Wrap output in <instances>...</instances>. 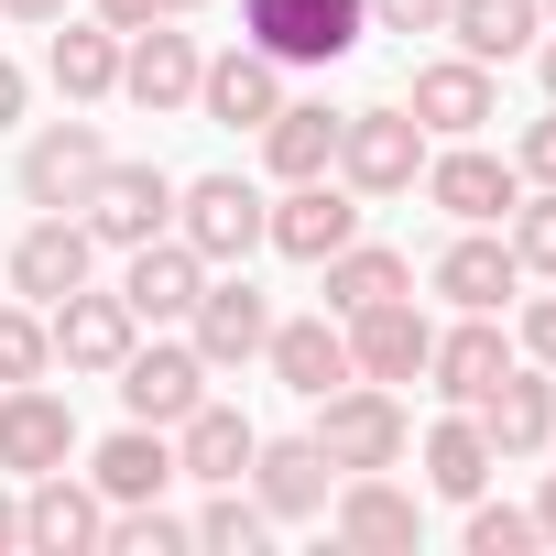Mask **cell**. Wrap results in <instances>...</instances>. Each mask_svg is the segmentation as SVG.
Listing matches in <instances>:
<instances>
[{
	"label": "cell",
	"mask_w": 556,
	"mask_h": 556,
	"mask_svg": "<svg viewBox=\"0 0 556 556\" xmlns=\"http://www.w3.org/2000/svg\"><path fill=\"white\" fill-rule=\"evenodd\" d=\"M240 34L273 66H339L371 34V0H240Z\"/></svg>",
	"instance_id": "obj_1"
},
{
	"label": "cell",
	"mask_w": 556,
	"mask_h": 556,
	"mask_svg": "<svg viewBox=\"0 0 556 556\" xmlns=\"http://www.w3.org/2000/svg\"><path fill=\"white\" fill-rule=\"evenodd\" d=\"M317 447H328L339 480H350V469H393V458H404V404H393V382H339V393H317Z\"/></svg>",
	"instance_id": "obj_2"
},
{
	"label": "cell",
	"mask_w": 556,
	"mask_h": 556,
	"mask_svg": "<svg viewBox=\"0 0 556 556\" xmlns=\"http://www.w3.org/2000/svg\"><path fill=\"white\" fill-rule=\"evenodd\" d=\"M339 175L361 197H404L426 175V121L415 110H339Z\"/></svg>",
	"instance_id": "obj_3"
},
{
	"label": "cell",
	"mask_w": 556,
	"mask_h": 556,
	"mask_svg": "<svg viewBox=\"0 0 556 556\" xmlns=\"http://www.w3.org/2000/svg\"><path fill=\"white\" fill-rule=\"evenodd\" d=\"M175 240H186L197 262H251V251H262V186H240V175L175 186Z\"/></svg>",
	"instance_id": "obj_4"
},
{
	"label": "cell",
	"mask_w": 556,
	"mask_h": 556,
	"mask_svg": "<svg viewBox=\"0 0 556 556\" xmlns=\"http://www.w3.org/2000/svg\"><path fill=\"white\" fill-rule=\"evenodd\" d=\"M262 240L285 251V262H328V251H350V240H361V186H328V175L285 186V197L262 207Z\"/></svg>",
	"instance_id": "obj_5"
},
{
	"label": "cell",
	"mask_w": 556,
	"mask_h": 556,
	"mask_svg": "<svg viewBox=\"0 0 556 556\" xmlns=\"http://www.w3.org/2000/svg\"><path fill=\"white\" fill-rule=\"evenodd\" d=\"M77 458V404L45 393V382H0V469L12 480H45Z\"/></svg>",
	"instance_id": "obj_6"
},
{
	"label": "cell",
	"mask_w": 556,
	"mask_h": 556,
	"mask_svg": "<svg viewBox=\"0 0 556 556\" xmlns=\"http://www.w3.org/2000/svg\"><path fill=\"white\" fill-rule=\"evenodd\" d=\"M77 207H88V240H121L131 251V240H164L175 229V175L164 164H99V186Z\"/></svg>",
	"instance_id": "obj_7"
},
{
	"label": "cell",
	"mask_w": 556,
	"mask_h": 556,
	"mask_svg": "<svg viewBox=\"0 0 556 556\" xmlns=\"http://www.w3.org/2000/svg\"><path fill=\"white\" fill-rule=\"evenodd\" d=\"M110 382H121V415H131V426H186V415L207 404V361H197V350H164V339H153V350L131 339V361H121Z\"/></svg>",
	"instance_id": "obj_8"
},
{
	"label": "cell",
	"mask_w": 556,
	"mask_h": 556,
	"mask_svg": "<svg viewBox=\"0 0 556 556\" xmlns=\"http://www.w3.org/2000/svg\"><path fill=\"white\" fill-rule=\"evenodd\" d=\"M197 66H207V55H197V34H175V12L142 23V34H121V88H131V110H153V121L197 99Z\"/></svg>",
	"instance_id": "obj_9"
},
{
	"label": "cell",
	"mask_w": 556,
	"mask_h": 556,
	"mask_svg": "<svg viewBox=\"0 0 556 556\" xmlns=\"http://www.w3.org/2000/svg\"><path fill=\"white\" fill-rule=\"evenodd\" d=\"M426 350H437V328H426L415 295H382V306L350 317V371L361 382H426Z\"/></svg>",
	"instance_id": "obj_10"
},
{
	"label": "cell",
	"mask_w": 556,
	"mask_h": 556,
	"mask_svg": "<svg viewBox=\"0 0 556 556\" xmlns=\"http://www.w3.org/2000/svg\"><path fill=\"white\" fill-rule=\"evenodd\" d=\"M328 480H339V469H328L317 437H262V447H251V502H262L273 523H317V513H328Z\"/></svg>",
	"instance_id": "obj_11"
},
{
	"label": "cell",
	"mask_w": 556,
	"mask_h": 556,
	"mask_svg": "<svg viewBox=\"0 0 556 556\" xmlns=\"http://www.w3.org/2000/svg\"><path fill=\"white\" fill-rule=\"evenodd\" d=\"M197 110H207L218 131H262L273 110H285V66H273L262 45H229V55L197 66Z\"/></svg>",
	"instance_id": "obj_12"
},
{
	"label": "cell",
	"mask_w": 556,
	"mask_h": 556,
	"mask_svg": "<svg viewBox=\"0 0 556 556\" xmlns=\"http://www.w3.org/2000/svg\"><path fill=\"white\" fill-rule=\"evenodd\" d=\"M45 339H55V361L66 371H121L131 361V339H142V317L121 306V295H55V317H45Z\"/></svg>",
	"instance_id": "obj_13"
},
{
	"label": "cell",
	"mask_w": 556,
	"mask_h": 556,
	"mask_svg": "<svg viewBox=\"0 0 556 556\" xmlns=\"http://www.w3.org/2000/svg\"><path fill=\"white\" fill-rule=\"evenodd\" d=\"M110 534V502H99V480H66V469H45L34 491H23V545L34 556H88Z\"/></svg>",
	"instance_id": "obj_14"
},
{
	"label": "cell",
	"mask_w": 556,
	"mask_h": 556,
	"mask_svg": "<svg viewBox=\"0 0 556 556\" xmlns=\"http://www.w3.org/2000/svg\"><path fill=\"white\" fill-rule=\"evenodd\" d=\"M197 295H207V262H197V251H186L175 229H164V240H131V273H121V306H131L142 328H175V317H186Z\"/></svg>",
	"instance_id": "obj_15"
},
{
	"label": "cell",
	"mask_w": 556,
	"mask_h": 556,
	"mask_svg": "<svg viewBox=\"0 0 556 556\" xmlns=\"http://www.w3.org/2000/svg\"><path fill=\"white\" fill-rule=\"evenodd\" d=\"M186 328H197V361H207V371H229V361H262L273 306H262V285H251V273H229V285H207V295L186 306Z\"/></svg>",
	"instance_id": "obj_16"
},
{
	"label": "cell",
	"mask_w": 556,
	"mask_h": 556,
	"mask_svg": "<svg viewBox=\"0 0 556 556\" xmlns=\"http://www.w3.org/2000/svg\"><path fill=\"white\" fill-rule=\"evenodd\" d=\"M99 164H110L99 121H45L34 153H23V197H34V207H77V197L99 186Z\"/></svg>",
	"instance_id": "obj_17"
},
{
	"label": "cell",
	"mask_w": 556,
	"mask_h": 556,
	"mask_svg": "<svg viewBox=\"0 0 556 556\" xmlns=\"http://www.w3.org/2000/svg\"><path fill=\"white\" fill-rule=\"evenodd\" d=\"M469 426L491 437V458H534V447L556 437V371H502V382L469 404Z\"/></svg>",
	"instance_id": "obj_18"
},
{
	"label": "cell",
	"mask_w": 556,
	"mask_h": 556,
	"mask_svg": "<svg viewBox=\"0 0 556 556\" xmlns=\"http://www.w3.org/2000/svg\"><path fill=\"white\" fill-rule=\"evenodd\" d=\"M88 251H99V240H88V218L45 207V218L12 240V285H23L34 306H55V295H77V285H88Z\"/></svg>",
	"instance_id": "obj_19"
},
{
	"label": "cell",
	"mask_w": 556,
	"mask_h": 556,
	"mask_svg": "<svg viewBox=\"0 0 556 556\" xmlns=\"http://www.w3.org/2000/svg\"><path fill=\"white\" fill-rule=\"evenodd\" d=\"M262 361H273V382L285 393H339V382H361L350 371V328H328V317H273V339H262Z\"/></svg>",
	"instance_id": "obj_20"
},
{
	"label": "cell",
	"mask_w": 556,
	"mask_h": 556,
	"mask_svg": "<svg viewBox=\"0 0 556 556\" xmlns=\"http://www.w3.org/2000/svg\"><path fill=\"white\" fill-rule=\"evenodd\" d=\"M426 197H437L458 229H491V218H513L523 175H513V164H491L480 142H458V153H437V164H426Z\"/></svg>",
	"instance_id": "obj_21"
},
{
	"label": "cell",
	"mask_w": 556,
	"mask_h": 556,
	"mask_svg": "<svg viewBox=\"0 0 556 556\" xmlns=\"http://www.w3.org/2000/svg\"><path fill=\"white\" fill-rule=\"evenodd\" d=\"M251 447H262V426L240 415V404H197L186 426H175V480H251Z\"/></svg>",
	"instance_id": "obj_22"
},
{
	"label": "cell",
	"mask_w": 556,
	"mask_h": 556,
	"mask_svg": "<svg viewBox=\"0 0 556 556\" xmlns=\"http://www.w3.org/2000/svg\"><path fill=\"white\" fill-rule=\"evenodd\" d=\"M513 285H523V262H513V240H491V229H469V240L437 251V295H447L458 317H502Z\"/></svg>",
	"instance_id": "obj_23"
},
{
	"label": "cell",
	"mask_w": 556,
	"mask_h": 556,
	"mask_svg": "<svg viewBox=\"0 0 556 556\" xmlns=\"http://www.w3.org/2000/svg\"><path fill=\"white\" fill-rule=\"evenodd\" d=\"M426 131H447V142H469L502 99H491V66H469V55H447V66H415V99H404Z\"/></svg>",
	"instance_id": "obj_24"
},
{
	"label": "cell",
	"mask_w": 556,
	"mask_h": 556,
	"mask_svg": "<svg viewBox=\"0 0 556 556\" xmlns=\"http://www.w3.org/2000/svg\"><path fill=\"white\" fill-rule=\"evenodd\" d=\"M502 371H513V339H502L491 317H469V328H447V339L426 350V382H437V393H447L458 415H469V404H480V393H491Z\"/></svg>",
	"instance_id": "obj_25"
},
{
	"label": "cell",
	"mask_w": 556,
	"mask_h": 556,
	"mask_svg": "<svg viewBox=\"0 0 556 556\" xmlns=\"http://www.w3.org/2000/svg\"><path fill=\"white\" fill-rule=\"evenodd\" d=\"M415 534H426V502L393 491L382 469H350V491H339V545H371V556H382V545H415Z\"/></svg>",
	"instance_id": "obj_26"
},
{
	"label": "cell",
	"mask_w": 556,
	"mask_h": 556,
	"mask_svg": "<svg viewBox=\"0 0 556 556\" xmlns=\"http://www.w3.org/2000/svg\"><path fill=\"white\" fill-rule=\"evenodd\" d=\"M262 164L285 175V186H306V175H339V110H317V99H285L262 121Z\"/></svg>",
	"instance_id": "obj_27"
},
{
	"label": "cell",
	"mask_w": 556,
	"mask_h": 556,
	"mask_svg": "<svg viewBox=\"0 0 556 556\" xmlns=\"http://www.w3.org/2000/svg\"><path fill=\"white\" fill-rule=\"evenodd\" d=\"M447 34H458L469 66H513L545 34V0H447Z\"/></svg>",
	"instance_id": "obj_28"
},
{
	"label": "cell",
	"mask_w": 556,
	"mask_h": 556,
	"mask_svg": "<svg viewBox=\"0 0 556 556\" xmlns=\"http://www.w3.org/2000/svg\"><path fill=\"white\" fill-rule=\"evenodd\" d=\"M88 480H99V502H164V480H175L164 426H121V437L88 458Z\"/></svg>",
	"instance_id": "obj_29"
},
{
	"label": "cell",
	"mask_w": 556,
	"mask_h": 556,
	"mask_svg": "<svg viewBox=\"0 0 556 556\" xmlns=\"http://www.w3.org/2000/svg\"><path fill=\"white\" fill-rule=\"evenodd\" d=\"M317 273H328V317H361V306H382V295H415V262L382 251V240H350V251H328Z\"/></svg>",
	"instance_id": "obj_30"
},
{
	"label": "cell",
	"mask_w": 556,
	"mask_h": 556,
	"mask_svg": "<svg viewBox=\"0 0 556 556\" xmlns=\"http://www.w3.org/2000/svg\"><path fill=\"white\" fill-rule=\"evenodd\" d=\"M491 469H502V458H491V437H480L469 415L426 426V491H437V502H480V491H491Z\"/></svg>",
	"instance_id": "obj_31"
},
{
	"label": "cell",
	"mask_w": 556,
	"mask_h": 556,
	"mask_svg": "<svg viewBox=\"0 0 556 556\" xmlns=\"http://www.w3.org/2000/svg\"><path fill=\"white\" fill-rule=\"evenodd\" d=\"M45 66H55V88L88 110V99H110V88H121V34H110V23H66Z\"/></svg>",
	"instance_id": "obj_32"
},
{
	"label": "cell",
	"mask_w": 556,
	"mask_h": 556,
	"mask_svg": "<svg viewBox=\"0 0 556 556\" xmlns=\"http://www.w3.org/2000/svg\"><path fill=\"white\" fill-rule=\"evenodd\" d=\"M197 545H207V556H262V545H273V513H262L240 480H218V502L197 513Z\"/></svg>",
	"instance_id": "obj_33"
},
{
	"label": "cell",
	"mask_w": 556,
	"mask_h": 556,
	"mask_svg": "<svg viewBox=\"0 0 556 556\" xmlns=\"http://www.w3.org/2000/svg\"><path fill=\"white\" fill-rule=\"evenodd\" d=\"M110 556H175V545H197V523H175L164 502H110V534H99Z\"/></svg>",
	"instance_id": "obj_34"
},
{
	"label": "cell",
	"mask_w": 556,
	"mask_h": 556,
	"mask_svg": "<svg viewBox=\"0 0 556 556\" xmlns=\"http://www.w3.org/2000/svg\"><path fill=\"white\" fill-rule=\"evenodd\" d=\"M513 262H523V273H556V186L513 197Z\"/></svg>",
	"instance_id": "obj_35"
},
{
	"label": "cell",
	"mask_w": 556,
	"mask_h": 556,
	"mask_svg": "<svg viewBox=\"0 0 556 556\" xmlns=\"http://www.w3.org/2000/svg\"><path fill=\"white\" fill-rule=\"evenodd\" d=\"M45 361H55L45 317H23V306H0V382H45Z\"/></svg>",
	"instance_id": "obj_36"
},
{
	"label": "cell",
	"mask_w": 556,
	"mask_h": 556,
	"mask_svg": "<svg viewBox=\"0 0 556 556\" xmlns=\"http://www.w3.org/2000/svg\"><path fill=\"white\" fill-rule=\"evenodd\" d=\"M534 545V513H513V502H469V556H523Z\"/></svg>",
	"instance_id": "obj_37"
},
{
	"label": "cell",
	"mask_w": 556,
	"mask_h": 556,
	"mask_svg": "<svg viewBox=\"0 0 556 556\" xmlns=\"http://www.w3.org/2000/svg\"><path fill=\"white\" fill-rule=\"evenodd\" d=\"M382 34H447V0H371Z\"/></svg>",
	"instance_id": "obj_38"
},
{
	"label": "cell",
	"mask_w": 556,
	"mask_h": 556,
	"mask_svg": "<svg viewBox=\"0 0 556 556\" xmlns=\"http://www.w3.org/2000/svg\"><path fill=\"white\" fill-rule=\"evenodd\" d=\"M523 361H534V371H556V295H534V306H523Z\"/></svg>",
	"instance_id": "obj_39"
},
{
	"label": "cell",
	"mask_w": 556,
	"mask_h": 556,
	"mask_svg": "<svg viewBox=\"0 0 556 556\" xmlns=\"http://www.w3.org/2000/svg\"><path fill=\"white\" fill-rule=\"evenodd\" d=\"M513 175H534V186H556V110L523 131V153H513Z\"/></svg>",
	"instance_id": "obj_40"
},
{
	"label": "cell",
	"mask_w": 556,
	"mask_h": 556,
	"mask_svg": "<svg viewBox=\"0 0 556 556\" xmlns=\"http://www.w3.org/2000/svg\"><path fill=\"white\" fill-rule=\"evenodd\" d=\"M99 23L110 34H142V23H164V0H99Z\"/></svg>",
	"instance_id": "obj_41"
},
{
	"label": "cell",
	"mask_w": 556,
	"mask_h": 556,
	"mask_svg": "<svg viewBox=\"0 0 556 556\" xmlns=\"http://www.w3.org/2000/svg\"><path fill=\"white\" fill-rule=\"evenodd\" d=\"M12 121H23V66L0 55V131H12Z\"/></svg>",
	"instance_id": "obj_42"
},
{
	"label": "cell",
	"mask_w": 556,
	"mask_h": 556,
	"mask_svg": "<svg viewBox=\"0 0 556 556\" xmlns=\"http://www.w3.org/2000/svg\"><path fill=\"white\" fill-rule=\"evenodd\" d=\"M12 23H66V0H0Z\"/></svg>",
	"instance_id": "obj_43"
},
{
	"label": "cell",
	"mask_w": 556,
	"mask_h": 556,
	"mask_svg": "<svg viewBox=\"0 0 556 556\" xmlns=\"http://www.w3.org/2000/svg\"><path fill=\"white\" fill-rule=\"evenodd\" d=\"M534 534L556 545V469H545V491H534Z\"/></svg>",
	"instance_id": "obj_44"
},
{
	"label": "cell",
	"mask_w": 556,
	"mask_h": 556,
	"mask_svg": "<svg viewBox=\"0 0 556 556\" xmlns=\"http://www.w3.org/2000/svg\"><path fill=\"white\" fill-rule=\"evenodd\" d=\"M12 545H23V502H12V491H0V556H12Z\"/></svg>",
	"instance_id": "obj_45"
},
{
	"label": "cell",
	"mask_w": 556,
	"mask_h": 556,
	"mask_svg": "<svg viewBox=\"0 0 556 556\" xmlns=\"http://www.w3.org/2000/svg\"><path fill=\"white\" fill-rule=\"evenodd\" d=\"M545 99H556V34H545Z\"/></svg>",
	"instance_id": "obj_46"
},
{
	"label": "cell",
	"mask_w": 556,
	"mask_h": 556,
	"mask_svg": "<svg viewBox=\"0 0 556 556\" xmlns=\"http://www.w3.org/2000/svg\"><path fill=\"white\" fill-rule=\"evenodd\" d=\"M164 12H175V23H186V12H207V0H164Z\"/></svg>",
	"instance_id": "obj_47"
},
{
	"label": "cell",
	"mask_w": 556,
	"mask_h": 556,
	"mask_svg": "<svg viewBox=\"0 0 556 556\" xmlns=\"http://www.w3.org/2000/svg\"><path fill=\"white\" fill-rule=\"evenodd\" d=\"M545 12H556V0H545Z\"/></svg>",
	"instance_id": "obj_48"
},
{
	"label": "cell",
	"mask_w": 556,
	"mask_h": 556,
	"mask_svg": "<svg viewBox=\"0 0 556 556\" xmlns=\"http://www.w3.org/2000/svg\"><path fill=\"white\" fill-rule=\"evenodd\" d=\"M545 447H556V437H545Z\"/></svg>",
	"instance_id": "obj_49"
}]
</instances>
